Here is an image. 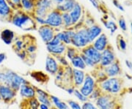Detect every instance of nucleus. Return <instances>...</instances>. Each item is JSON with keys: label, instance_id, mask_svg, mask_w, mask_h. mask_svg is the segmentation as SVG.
I'll use <instances>...</instances> for the list:
<instances>
[{"label": "nucleus", "instance_id": "nucleus-54", "mask_svg": "<svg viewBox=\"0 0 132 109\" xmlns=\"http://www.w3.org/2000/svg\"><path fill=\"white\" fill-rule=\"evenodd\" d=\"M50 109H57V108H55V107H54V106L53 105V106H52V108H50Z\"/></svg>", "mask_w": 132, "mask_h": 109}, {"label": "nucleus", "instance_id": "nucleus-41", "mask_svg": "<svg viewBox=\"0 0 132 109\" xmlns=\"http://www.w3.org/2000/svg\"><path fill=\"white\" fill-rule=\"evenodd\" d=\"M36 51H37V46H36V45L32 43V44H29V46H27L26 53H28L29 54L32 55V54H34L36 52Z\"/></svg>", "mask_w": 132, "mask_h": 109}, {"label": "nucleus", "instance_id": "nucleus-34", "mask_svg": "<svg viewBox=\"0 0 132 109\" xmlns=\"http://www.w3.org/2000/svg\"><path fill=\"white\" fill-rule=\"evenodd\" d=\"M118 46L120 51H126L127 43L121 35H118Z\"/></svg>", "mask_w": 132, "mask_h": 109}, {"label": "nucleus", "instance_id": "nucleus-18", "mask_svg": "<svg viewBox=\"0 0 132 109\" xmlns=\"http://www.w3.org/2000/svg\"><path fill=\"white\" fill-rule=\"evenodd\" d=\"M85 72L84 70L73 68V86L76 89H79L83 82L85 81Z\"/></svg>", "mask_w": 132, "mask_h": 109}, {"label": "nucleus", "instance_id": "nucleus-19", "mask_svg": "<svg viewBox=\"0 0 132 109\" xmlns=\"http://www.w3.org/2000/svg\"><path fill=\"white\" fill-rule=\"evenodd\" d=\"M75 33V31L69 29V30H65L60 32H58L56 34V35L62 43H64L66 46H70L71 45V40L74 36Z\"/></svg>", "mask_w": 132, "mask_h": 109}, {"label": "nucleus", "instance_id": "nucleus-42", "mask_svg": "<svg viewBox=\"0 0 132 109\" xmlns=\"http://www.w3.org/2000/svg\"><path fill=\"white\" fill-rule=\"evenodd\" d=\"M118 24H119V26L120 27V29L123 31H126L127 30L126 22V20L123 19V17H121L120 19L118 20Z\"/></svg>", "mask_w": 132, "mask_h": 109}, {"label": "nucleus", "instance_id": "nucleus-29", "mask_svg": "<svg viewBox=\"0 0 132 109\" xmlns=\"http://www.w3.org/2000/svg\"><path fill=\"white\" fill-rule=\"evenodd\" d=\"M80 52L78 51V50L76 49V48L73 47V46H67V48H66V51H65V54H66V58L68 59H69L71 61V59L73 58V57L79 54Z\"/></svg>", "mask_w": 132, "mask_h": 109}, {"label": "nucleus", "instance_id": "nucleus-33", "mask_svg": "<svg viewBox=\"0 0 132 109\" xmlns=\"http://www.w3.org/2000/svg\"><path fill=\"white\" fill-rule=\"evenodd\" d=\"M54 57L56 59V60L58 62V64L60 65V66L67 67L70 65H69V62L67 60V58L65 57H64L63 55H57V56H54Z\"/></svg>", "mask_w": 132, "mask_h": 109}, {"label": "nucleus", "instance_id": "nucleus-43", "mask_svg": "<svg viewBox=\"0 0 132 109\" xmlns=\"http://www.w3.org/2000/svg\"><path fill=\"white\" fill-rule=\"evenodd\" d=\"M112 2H113L114 5L117 7V8H118V9L120 10H121V11H123V12H124L125 11V9H124V7H123V6H122V5L121 4H120L119 2H118V0H113L112 1Z\"/></svg>", "mask_w": 132, "mask_h": 109}, {"label": "nucleus", "instance_id": "nucleus-46", "mask_svg": "<svg viewBox=\"0 0 132 109\" xmlns=\"http://www.w3.org/2000/svg\"><path fill=\"white\" fill-rule=\"evenodd\" d=\"M7 59V55L5 53H0V65L2 64Z\"/></svg>", "mask_w": 132, "mask_h": 109}, {"label": "nucleus", "instance_id": "nucleus-2", "mask_svg": "<svg viewBox=\"0 0 132 109\" xmlns=\"http://www.w3.org/2000/svg\"><path fill=\"white\" fill-rule=\"evenodd\" d=\"M97 85L104 93L116 95L120 93L123 89V81L119 77L108 78Z\"/></svg>", "mask_w": 132, "mask_h": 109}, {"label": "nucleus", "instance_id": "nucleus-1", "mask_svg": "<svg viewBox=\"0 0 132 109\" xmlns=\"http://www.w3.org/2000/svg\"><path fill=\"white\" fill-rule=\"evenodd\" d=\"M29 84L22 76L8 68L0 70V84L8 86L13 90L19 92L22 84Z\"/></svg>", "mask_w": 132, "mask_h": 109}, {"label": "nucleus", "instance_id": "nucleus-47", "mask_svg": "<svg viewBox=\"0 0 132 109\" xmlns=\"http://www.w3.org/2000/svg\"><path fill=\"white\" fill-rule=\"evenodd\" d=\"M74 89H75V87H68V88H66L65 90L69 94V95H73V92H74Z\"/></svg>", "mask_w": 132, "mask_h": 109}, {"label": "nucleus", "instance_id": "nucleus-44", "mask_svg": "<svg viewBox=\"0 0 132 109\" xmlns=\"http://www.w3.org/2000/svg\"><path fill=\"white\" fill-rule=\"evenodd\" d=\"M35 21H37V23L40 24L41 26H42V25H46V21H45V19H44V18L35 16Z\"/></svg>", "mask_w": 132, "mask_h": 109}, {"label": "nucleus", "instance_id": "nucleus-31", "mask_svg": "<svg viewBox=\"0 0 132 109\" xmlns=\"http://www.w3.org/2000/svg\"><path fill=\"white\" fill-rule=\"evenodd\" d=\"M36 98L38 99L39 103H42V104H45L48 105L49 108H52L53 106V103H52V100L50 99V97H46V96H41V95H36Z\"/></svg>", "mask_w": 132, "mask_h": 109}, {"label": "nucleus", "instance_id": "nucleus-7", "mask_svg": "<svg viewBox=\"0 0 132 109\" xmlns=\"http://www.w3.org/2000/svg\"><path fill=\"white\" fill-rule=\"evenodd\" d=\"M54 5L52 0H38L35 2V13L36 16L44 18L52 8Z\"/></svg>", "mask_w": 132, "mask_h": 109}, {"label": "nucleus", "instance_id": "nucleus-27", "mask_svg": "<svg viewBox=\"0 0 132 109\" xmlns=\"http://www.w3.org/2000/svg\"><path fill=\"white\" fill-rule=\"evenodd\" d=\"M101 20H102V23L105 26V27L109 30H110L111 34L113 35L114 33L118 29V26L114 23V21H113L112 20H110V21H106L104 19H101Z\"/></svg>", "mask_w": 132, "mask_h": 109}, {"label": "nucleus", "instance_id": "nucleus-22", "mask_svg": "<svg viewBox=\"0 0 132 109\" xmlns=\"http://www.w3.org/2000/svg\"><path fill=\"white\" fill-rule=\"evenodd\" d=\"M75 0H65V2L61 5H57L56 9L60 13H70L76 5Z\"/></svg>", "mask_w": 132, "mask_h": 109}, {"label": "nucleus", "instance_id": "nucleus-37", "mask_svg": "<svg viewBox=\"0 0 132 109\" xmlns=\"http://www.w3.org/2000/svg\"><path fill=\"white\" fill-rule=\"evenodd\" d=\"M80 56L82 58L83 61H84V62L85 63V65H86V66L88 67H90V68H95V67H96V65H95L94 63L90 60L88 57H87L86 56H85L84 54L81 53H80Z\"/></svg>", "mask_w": 132, "mask_h": 109}, {"label": "nucleus", "instance_id": "nucleus-45", "mask_svg": "<svg viewBox=\"0 0 132 109\" xmlns=\"http://www.w3.org/2000/svg\"><path fill=\"white\" fill-rule=\"evenodd\" d=\"M90 2V3L92 4V5L95 8H96V9L98 10L100 8H99V4H98V2L97 1V0H89Z\"/></svg>", "mask_w": 132, "mask_h": 109}, {"label": "nucleus", "instance_id": "nucleus-21", "mask_svg": "<svg viewBox=\"0 0 132 109\" xmlns=\"http://www.w3.org/2000/svg\"><path fill=\"white\" fill-rule=\"evenodd\" d=\"M67 46L64 43H61L60 45L54 46H46V49L48 52L51 55L57 56V55H63L65 53Z\"/></svg>", "mask_w": 132, "mask_h": 109}, {"label": "nucleus", "instance_id": "nucleus-51", "mask_svg": "<svg viewBox=\"0 0 132 109\" xmlns=\"http://www.w3.org/2000/svg\"><path fill=\"white\" fill-rule=\"evenodd\" d=\"M51 108H49L48 105L45 104H42V103H40L39 105V109H50Z\"/></svg>", "mask_w": 132, "mask_h": 109}, {"label": "nucleus", "instance_id": "nucleus-30", "mask_svg": "<svg viewBox=\"0 0 132 109\" xmlns=\"http://www.w3.org/2000/svg\"><path fill=\"white\" fill-rule=\"evenodd\" d=\"M31 76L33 78H35L36 81H38V82H40V83L46 82L48 80V76L42 72H32L31 74Z\"/></svg>", "mask_w": 132, "mask_h": 109}, {"label": "nucleus", "instance_id": "nucleus-48", "mask_svg": "<svg viewBox=\"0 0 132 109\" xmlns=\"http://www.w3.org/2000/svg\"><path fill=\"white\" fill-rule=\"evenodd\" d=\"M15 5H16V7H21L22 8V7H21V0H10Z\"/></svg>", "mask_w": 132, "mask_h": 109}, {"label": "nucleus", "instance_id": "nucleus-23", "mask_svg": "<svg viewBox=\"0 0 132 109\" xmlns=\"http://www.w3.org/2000/svg\"><path fill=\"white\" fill-rule=\"evenodd\" d=\"M0 37H1L2 40L6 45L9 46V45H10L11 43H13V40H14L15 33L13 31H12V30H10V29H3V30L1 32Z\"/></svg>", "mask_w": 132, "mask_h": 109}, {"label": "nucleus", "instance_id": "nucleus-12", "mask_svg": "<svg viewBox=\"0 0 132 109\" xmlns=\"http://www.w3.org/2000/svg\"><path fill=\"white\" fill-rule=\"evenodd\" d=\"M38 32L40 37L41 38L42 40L43 41V43H46V44H47L48 42H50L56 34L54 29H53L48 25L40 26L38 28Z\"/></svg>", "mask_w": 132, "mask_h": 109}, {"label": "nucleus", "instance_id": "nucleus-15", "mask_svg": "<svg viewBox=\"0 0 132 109\" xmlns=\"http://www.w3.org/2000/svg\"><path fill=\"white\" fill-rule=\"evenodd\" d=\"M19 92L21 97H23L25 100L31 99L36 97V92L34 89V86L30 84H22L20 86Z\"/></svg>", "mask_w": 132, "mask_h": 109}, {"label": "nucleus", "instance_id": "nucleus-25", "mask_svg": "<svg viewBox=\"0 0 132 109\" xmlns=\"http://www.w3.org/2000/svg\"><path fill=\"white\" fill-rule=\"evenodd\" d=\"M50 99L52 100L53 105L57 109H71L69 105L65 101L61 100L59 97L56 96L51 95H50Z\"/></svg>", "mask_w": 132, "mask_h": 109}, {"label": "nucleus", "instance_id": "nucleus-11", "mask_svg": "<svg viewBox=\"0 0 132 109\" xmlns=\"http://www.w3.org/2000/svg\"><path fill=\"white\" fill-rule=\"evenodd\" d=\"M80 53L84 54L87 57H88L90 60L96 65V67L100 64L101 58V53L99 52L98 51H97L93 46L92 44H90L87 46L82 48Z\"/></svg>", "mask_w": 132, "mask_h": 109}, {"label": "nucleus", "instance_id": "nucleus-6", "mask_svg": "<svg viewBox=\"0 0 132 109\" xmlns=\"http://www.w3.org/2000/svg\"><path fill=\"white\" fill-rule=\"evenodd\" d=\"M46 25L51 26L53 29L60 28L63 26V21L62 18V13L57 9L50 10L45 19Z\"/></svg>", "mask_w": 132, "mask_h": 109}, {"label": "nucleus", "instance_id": "nucleus-5", "mask_svg": "<svg viewBox=\"0 0 132 109\" xmlns=\"http://www.w3.org/2000/svg\"><path fill=\"white\" fill-rule=\"evenodd\" d=\"M90 44L86 27L79 29L78 31H76L74 36L71 40V45L76 48L82 49Z\"/></svg>", "mask_w": 132, "mask_h": 109}, {"label": "nucleus", "instance_id": "nucleus-32", "mask_svg": "<svg viewBox=\"0 0 132 109\" xmlns=\"http://www.w3.org/2000/svg\"><path fill=\"white\" fill-rule=\"evenodd\" d=\"M62 21H63V26L65 28H68L71 26L72 24V20H71V16L69 13H62Z\"/></svg>", "mask_w": 132, "mask_h": 109}, {"label": "nucleus", "instance_id": "nucleus-36", "mask_svg": "<svg viewBox=\"0 0 132 109\" xmlns=\"http://www.w3.org/2000/svg\"><path fill=\"white\" fill-rule=\"evenodd\" d=\"M73 95H74L76 97H77V98L80 100L81 102H82V103H85V102L88 101V98H87V97H85V96H84V95H82L80 92V91H79V89H76L75 88Z\"/></svg>", "mask_w": 132, "mask_h": 109}, {"label": "nucleus", "instance_id": "nucleus-35", "mask_svg": "<svg viewBox=\"0 0 132 109\" xmlns=\"http://www.w3.org/2000/svg\"><path fill=\"white\" fill-rule=\"evenodd\" d=\"M103 92L101 91V89L98 87V86L97 85V86L95 87V89H94V91L92 92V94L88 97V99L90 100H96L101 95H102Z\"/></svg>", "mask_w": 132, "mask_h": 109}, {"label": "nucleus", "instance_id": "nucleus-10", "mask_svg": "<svg viewBox=\"0 0 132 109\" xmlns=\"http://www.w3.org/2000/svg\"><path fill=\"white\" fill-rule=\"evenodd\" d=\"M17 92L8 86L0 84V97L5 103L9 104L13 103L16 98Z\"/></svg>", "mask_w": 132, "mask_h": 109}, {"label": "nucleus", "instance_id": "nucleus-24", "mask_svg": "<svg viewBox=\"0 0 132 109\" xmlns=\"http://www.w3.org/2000/svg\"><path fill=\"white\" fill-rule=\"evenodd\" d=\"M71 63L73 67L76 68V69L85 70V69H86V67H87L85 63L83 61V59H82V58L81 57L80 53L73 57L71 60Z\"/></svg>", "mask_w": 132, "mask_h": 109}, {"label": "nucleus", "instance_id": "nucleus-17", "mask_svg": "<svg viewBox=\"0 0 132 109\" xmlns=\"http://www.w3.org/2000/svg\"><path fill=\"white\" fill-rule=\"evenodd\" d=\"M86 29L90 44L93 43L95 40L102 34V28L98 25L93 24L89 27H86Z\"/></svg>", "mask_w": 132, "mask_h": 109}, {"label": "nucleus", "instance_id": "nucleus-9", "mask_svg": "<svg viewBox=\"0 0 132 109\" xmlns=\"http://www.w3.org/2000/svg\"><path fill=\"white\" fill-rule=\"evenodd\" d=\"M116 60H117V57L114 52L112 48L110 46H108V47L106 48L104 51L101 52V62L97 67H98L99 68L104 69V67L110 65Z\"/></svg>", "mask_w": 132, "mask_h": 109}, {"label": "nucleus", "instance_id": "nucleus-28", "mask_svg": "<svg viewBox=\"0 0 132 109\" xmlns=\"http://www.w3.org/2000/svg\"><path fill=\"white\" fill-rule=\"evenodd\" d=\"M21 4L22 8L26 11H33L35 7V3L33 0H21Z\"/></svg>", "mask_w": 132, "mask_h": 109}, {"label": "nucleus", "instance_id": "nucleus-39", "mask_svg": "<svg viewBox=\"0 0 132 109\" xmlns=\"http://www.w3.org/2000/svg\"><path fill=\"white\" fill-rule=\"evenodd\" d=\"M81 108L82 109H98L97 108V106H95L92 102L90 101H87L85 102L82 105H81Z\"/></svg>", "mask_w": 132, "mask_h": 109}, {"label": "nucleus", "instance_id": "nucleus-26", "mask_svg": "<svg viewBox=\"0 0 132 109\" xmlns=\"http://www.w3.org/2000/svg\"><path fill=\"white\" fill-rule=\"evenodd\" d=\"M11 14V8L5 0H0V15L2 17H8Z\"/></svg>", "mask_w": 132, "mask_h": 109}, {"label": "nucleus", "instance_id": "nucleus-14", "mask_svg": "<svg viewBox=\"0 0 132 109\" xmlns=\"http://www.w3.org/2000/svg\"><path fill=\"white\" fill-rule=\"evenodd\" d=\"M60 68L56 59L52 55H48L46 59V70L48 73L55 76Z\"/></svg>", "mask_w": 132, "mask_h": 109}, {"label": "nucleus", "instance_id": "nucleus-53", "mask_svg": "<svg viewBox=\"0 0 132 109\" xmlns=\"http://www.w3.org/2000/svg\"><path fill=\"white\" fill-rule=\"evenodd\" d=\"M5 1H6V2H7V4H8V3H10V2H11V1H10V0H5Z\"/></svg>", "mask_w": 132, "mask_h": 109}, {"label": "nucleus", "instance_id": "nucleus-4", "mask_svg": "<svg viewBox=\"0 0 132 109\" xmlns=\"http://www.w3.org/2000/svg\"><path fill=\"white\" fill-rule=\"evenodd\" d=\"M95 104L98 109H119L116 96L104 92L95 100Z\"/></svg>", "mask_w": 132, "mask_h": 109}, {"label": "nucleus", "instance_id": "nucleus-50", "mask_svg": "<svg viewBox=\"0 0 132 109\" xmlns=\"http://www.w3.org/2000/svg\"><path fill=\"white\" fill-rule=\"evenodd\" d=\"M52 1L53 2V3L56 4L57 5H61L65 2V0H52Z\"/></svg>", "mask_w": 132, "mask_h": 109}, {"label": "nucleus", "instance_id": "nucleus-3", "mask_svg": "<svg viewBox=\"0 0 132 109\" xmlns=\"http://www.w3.org/2000/svg\"><path fill=\"white\" fill-rule=\"evenodd\" d=\"M11 22L17 27L22 29L25 31H29L35 29V23L31 17L25 13H17L13 15Z\"/></svg>", "mask_w": 132, "mask_h": 109}, {"label": "nucleus", "instance_id": "nucleus-13", "mask_svg": "<svg viewBox=\"0 0 132 109\" xmlns=\"http://www.w3.org/2000/svg\"><path fill=\"white\" fill-rule=\"evenodd\" d=\"M104 72L106 73L108 78H114V77H118L122 73V69L120 66V63L118 59L111 64L110 65L104 68Z\"/></svg>", "mask_w": 132, "mask_h": 109}, {"label": "nucleus", "instance_id": "nucleus-20", "mask_svg": "<svg viewBox=\"0 0 132 109\" xmlns=\"http://www.w3.org/2000/svg\"><path fill=\"white\" fill-rule=\"evenodd\" d=\"M69 14H70L71 20H72L73 25L76 24L79 21L81 17V14H82V7H81V6L79 3H76L73 9L69 13Z\"/></svg>", "mask_w": 132, "mask_h": 109}, {"label": "nucleus", "instance_id": "nucleus-49", "mask_svg": "<svg viewBox=\"0 0 132 109\" xmlns=\"http://www.w3.org/2000/svg\"><path fill=\"white\" fill-rule=\"evenodd\" d=\"M125 64L129 70H132V62L130 60L126 59L125 60Z\"/></svg>", "mask_w": 132, "mask_h": 109}, {"label": "nucleus", "instance_id": "nucleus-16", "mask_svg": "<svg viewBox=\"0 0 132 109\" xmlns=\"http://www.w3.org/2000/svg\"><path fill=\"white\" fill-rule=\"evenodd\" d=\"M109 41L106 35L104 33H102L100 36L96 38L93 43V46L99 52H102L108 47Z\"/></svg>", "mask_w": 132, "mask_h": 109}, {"label": "nucleus", "instance_id": "nucleus-8", "mask_svg": "<svg viewBox=\"0 0 132 109\" xmlns=\"http://www.w3.org/2000/svg\"><path fill=\"white\" fill-rule=\"evenodd\" d=\"M96 86L97 84L93 76L89 73H87L85 74V81L81 86L79 88V91L82 95L88 98V97L92 94V92L94 91Z\"/></svg>", "mask_w": 132, "mask_h": 109}, {"label": "nucleus", "instance_id": "nucleus-38", "mask_svg": "<svg viewBox=\"0 0 132 109\" xmlns=\"http://www.w3.org/2000/svg\"><path fill=\"white\" fill-rule=\"evenodd\" d=\"M67 103L69 105V107L71 109H82L79 103L78 102H76L75 100H67Z\"/></svg>", "mask_w": 132, "mask_h": 109}, {"label": "nucleus", "instance_id": "nucleus-52", "mask_svg": "<svg viewBox=\"0 0 132 109\" xmlns=\"http://www.w3.org/2000/svg\"><path fill=\"white\" fill-rule=\"evenodd\" d=\"M131 35H132V21L131 22Z\"/></svg>", "mask_w": 132, "mask_h": 109}, {"label": "nucleus", "instance_id": "nucleus-40", "mask_svg": "<svg viewBox=\"0 0 132 109\" xmlns=\"http://www.w3.org/2000/svg\"><path fill=\"white\" fill-rule=\"evenodd\" d=\"M62 43L60 40V39L57 38V35L55 34V36L54 37V38L52 39V40L50 41V42H48L47 44H46V46H57V45H60V44H61Z\"/></svg>", "mask_w": 132, "mask_h": 109}]
</instances>
